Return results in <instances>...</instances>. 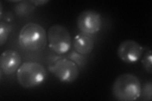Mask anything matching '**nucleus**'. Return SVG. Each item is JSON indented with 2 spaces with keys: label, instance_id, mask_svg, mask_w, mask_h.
I'll return each instance as SVG.
<instances>
[{
  "label": "nucleus",
  "instance_id": "1",
  "mask_svg": "<svg viewBox=\"0 0 152 101\" xmlns=\"http://www.w3.org/2000/svg\"><path fill=\"white\" fill-rule=\"evenodd\" d=\"M141 87V81L136 75L124 73L114 81L112 93L117 100L134 101L140 97Z\"/></svg>",
  "mask_w": 152,
  "mask_h": 101
},
{
  "label": "nucleus",
  "instance_id": "2",
  "mask_svg": "<svg viewBox=\"0 0 152 101\" xmlns=\"http://www.w3.org/2000/svg\"><path fill=\"white\" fill-rule=\"evenodd\" d=\"M48 42L47 32L41 25L28 23L19 32L18 43L21 47L31 52L44 49Z\"/></svg>",
  "mask_w": 152,
  "mask_h": 101
},
{
  "label": "nucleus",
  "instance_id": "3",
  "mask_svg": "<svg viewBox=\"0 0 152 101\" xmlns=\"http://www.w3.org/2000/svg\"><path fill=\"white\" fill-rule=\"evenodd\" d=\"M47 71L39 62H23L17 71L18 83L25 89H32L43 84L47 78Z\"/></svg>",
  "mask_w": 152,
  "mask_h": 101
},
{
  "label": "nucleus",
  "instance_id": "4",
  "mask_svg": "<svg viewBox=\"0 0 152 101\" xmlns=\"http://www.w3.org/2000/svg\"><path fill=\"white\" fill-rule=\"evenodd\" d=\"M47 37L50 48L56 54L62 55L70 51L72 37L64 26L60 24L51 26L47 32Z\"/></svg>",
  "mask_w": 152,
  "mask_h": 101
},
{
  "label": "nucleus",
  "instance_id": "5",
  "mask_svg": "<svg viewBox=\"0 0 152 101\" xmlns=\"http://www.w3.org/2000/svg\"><path fill=\"white\" fill-rule=\"evenodd\" d=\"M48 69L62 83H72L79 75V66L67 57H57L48 66Z\"/></svg>",
  "mask_w": 152,
  "mask_h": 101
},
{
  "label": "nucleus",
  "instance_id": "6",
  "mask_svg": "<svg viewBox=\"0 0 152 101\" xmlns=\"http://www.w3.org/2000/svg\"><path fill=\"white\" fill-rule=\"evenodd\" d=\"M102 25V17L98 12L87 9L80 13L77 20L79 30L84 33L93 35L100 31Z\"/></svg>",
  "mask_w": 152,
  "mask_h": 101
},
{
  "label": "nucleus",
  "instance_id": "7",
  "mask_svg": "<svg viewBox=\"0 0 152 101\" xmlns=\"http://www.w3.org/2000/svg\"><path fill=\"white\" fill-rule=\"evenodd\" d=\"M143 53V48L138 42L127 39L122 41L117 49L120 60L126 63H134L139 61Z\"/></svg>",
  "mask_w": 152,
  "mask_h": 101
},
{
  "label": "nucleus",
  "instance_id": "8",
  "mask_svg": "<svg viewBox=\"0 0 152 101\" xmlns=\"http://www.w3.org/2000/svg\"><path fill=\"white\" fill-rule=\"evenodd\" d=\"M21 62V56L18 52L12 49L7 50L0 56V68L4 75H11L17 71Z\"/></svg>",
  "mask_w": 152,
  "mask_h": 101
},
{
  "label": "nucleus",
  "instance_id": "9",
  "mask_svg": "<svg viewBox=\"0 0 152 101\" xmlns=\"http://www.w3.org/2000/svg\"><path fill=\"white\" fill-rule=\"evenodd\" d=\"M91 36L83 32L76 35L72 42L74 50L84 56L91 53L94 47V40Z\"/></svg>",
  "mask_w": 152,
  "mask_h": 101
},
{
  "label": "nucleus",
  "instance_id": "10",
  "mask_svg": "<svg viewBox=\"0 0 152 101\" xmlns=\"http://www.w3.org/2000/svg\"><path fill=\"white\" fill-rule=\"evenodd\" d=\"M35 9V6L30 1H18L14 7V11L19 17H25L30 15Z\"/></svg>",
  "mask_w": 152,
  "mask_h": 101
},
{
  "label": "nucleus",
  "instance_id": "11",
  "mask_svg": "<svg viewBox=\"0 0 152 101\" xmlns=\"http://www.w3.org/2000/svg\"><path fill=\"white\" fill-rule=\"evenodd\" d=\"M12 30V26L9 23L1 21L0 23V44L3 46L9 37Z\"/></svg>",
  "mask_w": 152,
  "mask_h": 101
},
{
  "label": "nucleus",
  "instance_id": "12",
  "mask_svg": "<svg viewBox=\"0 0 152 101\" xmlns=\"http://www.w3.org/2000/svg\"><path fill=\"white\" fill-rule=\"evenodd\" d=\"M84 56V55L80 54L75 50H73L70 52V54L67 56V58L74 62L79 67H81L84 66L86 64V57Z\"/></svg>",
  "mask_w": 152,
  "mask_h": 101
},
{
  "label": "nucleus",
  "instance_id": "13",
  "mask_svg": "<svg viewBox=\"0 0 152 101\" xmlns=\"http://www.w3.org/2000/svg\"><path fill=\"white\" fill-rule=\"evenodd\" d=\"M141 64L145 70L150 74L152 73V54L151 51H147L141 60Z\"/></svg>",
  "mask_w": 152,
  "mask_h": 101
},
{
  "label": "nucleus",
  "instance_id": "14",
  "mask_svg": "<svg viewBox=\"0 0 152 101\" xmlns=\"http://www.w3.org/2000/svg\"><path fill=\"white\" fill-rule=\"evenodd\" d=\"M141 96L143 100L151 101L152 100V84L151 81L145 84L141 87L140 97Z\"/></svg>",
  "mask_w": 152,
  "mask_h": 101
},
{
  "label": "nucleus",
  "instance_id": "15",
  "mask_svg": "<svg viewBox=\"0 0 152 101\" xmlns=\"http://www.w3.org/2000/svg\"><path fill=\"white\" fill-rule=\"evenodd\" d=\"M30 2L34 6H42L48 3L49 1L48 0H46H46H34V1H30Z\"/></svg>",
  "mask_w": 152,
  "mask_h": 101
},
{
  "label": "nucleus",
  "instance_id": "16",
  "mask_svg": "<svg viewBox=\"0 0 152 101\" xmlns=\"http://www.w3.org/2000/svg\"><path fill=\"white\" fill-rule=\"evenodd\" d=\"M4 19H5V20H4V22L9 23V22L12 21V20L13 19V17L12 14H10V15H8V14H7V15H5V17H4Z\"/></svg>",
  "mask_w": 152,
  "mask_h": 101
}]
</instances>
